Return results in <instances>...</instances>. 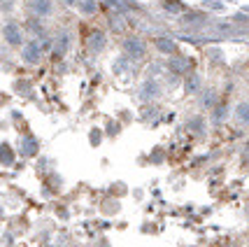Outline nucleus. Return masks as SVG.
Here are the masks:
<instances>
[{"mask_svg": "<svg viewBox=\"0 0 249 247\" xmlns=\"http://www.w3.org/2000/svg\"><path fill=\"white\" fill-rule=\"evenodd\" d=\"M198 96H203V98H198L200 108H214V105H217V94H214L212 89H205V91L198 94Z\"/></svg>", "mask_w": 249, "mask_h": 247, "instance_id": "nucleus-17", "label": "nucleus"}, {"mask_svg": "<svg viewBox=\"0 0 249 247\" xmlns=\"http://www.w3.org/2000/svg\"><path fill=\"white\" fill-rule=\"evenodd\" d=\"M2 2H5V0H0V5H2Z\"/></svg>", "mask_w": 249, "mask_h": 247, "instance_id": "nucleus-25", "label": "nucleus"}, {"mask_svg": "<svg viewBox=\"0 0 249 247\" xmlns=\"http://www.w3.org/2000/svg\"><path fill=\"white\" fill-rule=\"evenodd\" d=\"M105 47H107V33L100 31V28H93L87 35V52L89 54H103Z\"/></svg>", "mask_w": 249, "mask_h": 247, "instance_id": "nucleus-5", "label": "nucleus"}, {"mask_svg": "<svg viewBox=\"0 0 249 247\" xmlns=\"http://www.w3.org/2000/svg\"><path fill=\"white\" fill-rule=\"evenodd\" d=\"M186 126H189V131L196 133V135H205V121H203L200 114H196V117L189 119V121H186Z\"/></svg>", "mask_w": 249, "mask_h": 247, "instance_id": "nucleus-16", "label": "nucleus"}, {"mask_svg": "<svg viewBox=\"0 0 249 247\" xmlns=\"http://www.w3.org/2000/svg\"><path fill=\"white\" fill-rule=\"evenodd\" d=\"M138 96H140L142 103H152L156 98H161L163 96L161 82H159L156 77H147V79L140 84V89H138Z\"/></svg>", "mask_w": 249, "mask_h": 247, "instance_id": "nucleus-2", "label": "nucleus"}, {"mask_svg": "<svg viewBox=\"0 0 249 247\" xmlns=\"http://www.w3.org/2000/svg\"><path fill=\"white\" fill-rule=\"evenodd\" d=\"M233 119H235L238 126L249 129V100H242V103L235 105V110H233Z\"/></svg>", "mask_w": 249, "mask_h": 247, "instance_id": "nucleus-9", "label": "nucleus"}, {"mask_svg": "<svg viewBox=\"0 0 249 247\" xmlns=\"http://www.w3.org/2000/svg\"><path fill=\"white\" fill-rule=\"evenodd\" d=\"M70 44H72V35H70L68 31H61L54 38V44H52V56H54V58H63V56L68 54V49H70Z\"/></svg>", "mask_w": 249, "mask_h": 247, "instance_id": "nucleus-6", "label": "nucleus"}, {"mask_svg": "<svg viewBox=\"0 0 249 247\" xmlns=\"http://www.w3.org/2000/svg\"><path fill=\"white\" fill-rule=\"evenodd\" d=\"M65 5H77V0H65Z\"/></svg>", "mask_w": 249, "mask_h": 247, "instance_id": "nucleus-24", "label": "nucleus"}, {"mask_svg": "<svg viewBox=\"0 0 249 247\" xmlns=\"http://www.w3.org/2000/svg\"><path fill=\"white\" fill-rule=\"evenodd\" d=\"M121 49H124V54L130 56L133 61H142V58H147V42H144L142 38H138V35H128V38H124Z\"/></svg>", "mask_w": 249, "mask_h": 247, "instance_id": "nucleus-1", "label": "nucleus"}, {"mask_svg": "<svg viewBox=\"0 0 249 247\" xmlns=\"http://www.w3.org/2000/svg\"><path fill=\"white\" fill-rule=\"evenodd\" d=\"M77 7L82 10V14L93 17V14L98 12V0H77Z\"/></svg>", "mask_w": 249, "mask_h": 247, "instance_id": "nucleus-18", "label": "nucleus"}, {"mask_svg": "<svg viewBox=\"0 0 249 247\" xmlns=\"http://www.w3.org/2000/svg\"><path fill=\"white\" fill-rule=\"evenodd\" d=\"M42 54H44V49H42V44H40V40H37V38H33V40H28V42L21 44V58H23V63L37 65L40 61H42Z\"/></svg>", "mask_w": 249, "mask_h": 247, "instance_id": "nucleus-3", "label": "nucleus"}, {"mask_svg": "<svg viewBox=\"0 0 249 247\" xmlns=\"http://www.w3.org/2000/svg\"><path fill=\"white\" fill-rule=\"evenodd\" d=\"M130 70H133V58H130V56L124 54L114 61V73H117V75H126Z\"/></svg>", "mask_w": 249, "mask_h": 247, "instance_id": "nucleus-14", "label": "nucleus"}, {"mask_svg": "<svg viewBox=\"0 0 249 247\" xmlns=\"http://www.w3.org/2000/svg\"><path fill=\"white\" fill-rule=\"evenodd\" d=\"M154 44H156V49H159L161 54H165V56L177 54V44H175L170 38H156V40H154Z\"/></svg>", "mask_w": 249, "mask_h": 247, "instance_id": "nucleus-11", "label": "nucleus"}, {"mask_svg": "<svg viewBox=\"0 0 249 247\" xmlns=\"http://www.w3.org/2000/svg\"><path fill=\"white\" fill-rule=\"evenodd\" d=\"M91 142H93V145H98V142H100V131H98V129L91 131Z\"/></svg>", "mask_w": 249, "mask_h": 247, "instance_id": "nucleus-22", "label": "nucleus"}, {"mask_svg": "<svg viewBox=\"0 0 249 247\" xmlns=\"http://www.w3.org/2000/svg\"><path fill=\"white\" fill-rule=\"evenodd\" d=\"M200 89H203V79L200 75H196V73H186L184 77V91L189 96H196V94H200Z\"/></svg>", "mask_w": 249, "mask_h": 247, "instance_id": "nucleus-10", "label": "nucleus"}, {"mask_svg": "<svg viewBox=\"0 0 249 247\" xmlns=\"http://www.w3.org/2000/svg\"><path fill=\"white\" fill-rule=\"evenodd\" d=\"M228 117V105L226 103H217L214 108H212V124H224Z\"/></svg>", "mask_w": 249, "mask_h": 247, "instance_id": "nucleus-15", "label": "nucleus"}, {"mask_svg": "<svg viewBox=\"0 0 249 247\" xmlns=\"http://www.w3.org/2000/svg\"><path fill=\"white\" fill-rule=\"evenodd\" d=\"M103 212L105 215H117L119 212V201H105L103 203Z\"/></svg>", "mask_w": 249, "mask_h": 247, "instance_id": "nucleus-20", "label": "nucleus"}, {"mask_svg": "<svg viewBox=\"0 0 249 247\" xmlns=\"http://www.w3.org/2000/svg\"><path fill=\"white\" fill-rule=\"evenodd\" d=\"M26 2H28V12L35 14V17H42V19L52 17L56 10L52 0H26Z\"/></svg>", "mask_w": 249, "mask_h": 247, "instance_id": "nucleus-7", "label": "nucleus"}, {"mask_svg": "<svg viewBox=\"0 0 249 247\" xmlns=\"http://www.w3.org/2000/svg\"><path fill=\"white\" fill-rule=\"evenodd\" d=\"M117 131H119V124L112 121V124H109V135H117Z\"/></svg>", "mask_w": 249, "mask_h": 247, "instance_id": "nucleus-23", "label": "nucleus"}, {"mask_svg": "<svg viewBox=\"0 0 249 247\" xmlns=\"http://www.w3.org/2000/svg\"><path fill=\"white\" fill-rule=\"evenodd\" d=\"M2 40L10 44V47H21L23 44V31L14 19L5 21V26H2Z\"/></svg>", "mask_w": 249, "mask_h": 247, "instance_id": "nucleus-4", "label": "nucleus"}, {"mask_svg": "<svg viewBox=\"0 0 249 247\" xmlns=\"http://www.w3.org/2000/svg\"><path fill=\"white\" fill-rule=\"evenodd\" d=\"M177 0H168V2H163V7L165 10H170V12H182L184 10V5H175Z\"/></svg>", "mask_w": 249, "mask_h": 247, "instance_id": "nucleus-21", "label": "nucleus"}, {"mask_svg": "<svg viewBox=\"0 0 249 247\" xmlns=\"http://www.w3.org/2000/svg\"><path fill=\"white\" fill-rule=\"evenodd\" d=\"M168 68H170V73H175V75H186V73H191V58L189 56L173 54V58L168 61Z\"/></svg>", "mask_w": 249, "mask_h": 247, "instance_id": "nucleus-8", "label": "nucleus"}, {"mask_svg": "<svg viewBox=\"0 0 249 247\" xmlns=\"http://www.w3.org/2000/svg\"><path fill=\"white\" fill-rule=\"evenodd\" d=\"M19 152H21V156H33L37 152V142L33 140V135H23L19 142Z\"/></svg>", "mask_w": 249, "mask_h": 247, "instance_id": "nucleus-12", "label": "nucleus"}, {"mask_svg": "<svg viewBox=\"0 0 249 247\" xmlns=\"http://www.w3.org/2000/svg\"><path fill=\"white\" fill-rule=\"evenodd\" d=\"M26 28L33 33V38H42V35H44L42 17H35V14H33L31 19H28V23H26Z\"/></svg>", "mask_w": 249, "mask_h": 247, "instance_id": "nucleus-13", "label": "nucleus"}, {"mask_svg": "<svg viewBox=\"0 0 249 247\" xmlns=\"http://www.w3.org/2000/svg\"><path fill=\"white\" fill-rule=\"evenodd\" d=\"M0 163L2 166H12L14 163V152L10 150V145H0Z\"/></svg>", "mask_w": 249, "mask_h": 247, "instance_id": "nucleus-19", "label": "nucleus"}]
</instances>
